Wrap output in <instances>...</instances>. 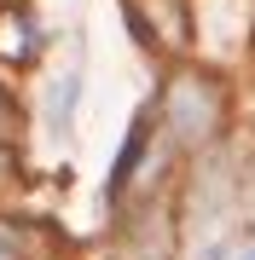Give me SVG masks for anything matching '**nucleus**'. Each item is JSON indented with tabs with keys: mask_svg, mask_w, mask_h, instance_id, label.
Segmentation results:
<instances>
[{
	"mask_svg": "<svg viewBox=\"0 0 255 260\" xmlns=\"http://www.w3.org/2000/svg\"><path fill=\"white\" fill-rule=\"evenodd\" d=\"M168 121H174V133L180 139H203L209 127H215V87L197 81V75H186V81L174 87V99H168Z\"/></svg>",
	"mask_w": 255,
	"mask_h": 260,
	"instance_id": "nucleus-1",
	"label": "nucleus"
},
{
	"mask_svg": "<svg viewBox=\"0 0 255 260\" xmlns=\"http://www.w3.org/2000/svg\"><path fill=\"white\" fill-rule=\"evenodd\" d=\"M145 139H151V116L133 121L128 150H122V162H116V174H110V191H122V185H128V174H133V168H139V156H145Z\"/></svg>",
	"mask_w": 255,
	"mask_h": 260,
	"instance_id": "nucleus-2",
	"label": "nucleus"
},
{
	"mask_svg": "<svg viewBox=\"0 0 255 260\" xmlns=\"http://www.w3.org/2000/svg\"><path fill=\"white\" fill-rule=\"evenodd\" d=\"M0 260H23V232L0 225Z\"/></svg>",
	"mask_w": 255,
	"mask_h": 260,
	"instance_id": "nucleus-3",
	"label": "nucleus"
}]
</instances>
